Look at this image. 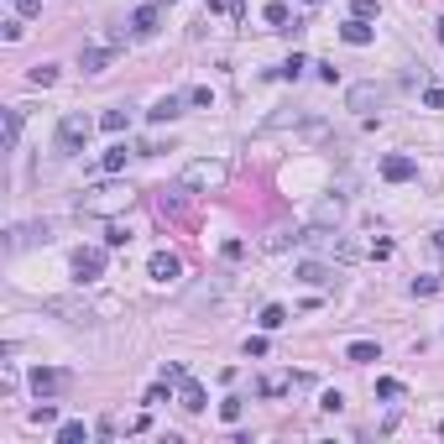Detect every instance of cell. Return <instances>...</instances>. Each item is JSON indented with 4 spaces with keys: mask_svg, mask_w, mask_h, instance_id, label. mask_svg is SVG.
Here are the masks:
<instances>
[{
    "mask_svg": "<svg viewBox=\"0 0 444 444\" xmlns=\"http://www.w3.org/2000/svg\"><path fill=\"white\" fill-rule=\"evenodd\" d=\"M241 413H246L241 398H225V403H220V418H225V423H241Z\"/></svg>",
    "mask_w": 444,
    "mask_h": 444,
    "instance_id": "4316f807",
    "label": "cell"
},
{
    "mask_svg": "<svg viewBox=\"0 0 444 444\" xmlns=\"http://www.w3.org/2000/svg\"><path fill=\"white\" fill-rule=\"evenodd\" d=\"M376 398H403V382L398 376H376Z\"/></svg>",
    "mask_w": 444,
    "mask_h": 444,
    "instance_id": "484cf974",
    "label": "cell"
},
{
    "mask_svg": "<svg viewBox=\"0 0 444 444\" xmlns=\"http://www.w3.org/2000/svg\"><path fill=\"white\" fill-rule=\"evenodd\" d=\"M183 183H188V188H220V183H225V167H220V163H188Z\"/></svg>",
    "mask_w": 444,
    "mask_h": 444,
    "instance_id": "52a82bcc",
    "label": "cell"
},
{
    "mask_svg": "<svg viewBox=\"0 0 444 444\" xmlns=\"http://www.w3.org/2000/svg\"><path fill=\"white\" fill-rule=\"evenodd\" d=\"M304 68H314V63H308V58H298V53H293V58L282 63L277 73H282V79H298V73H304Z\"/></svg>",
    "mask_w": 444,
    "mask_h": 444,
    "instance_id": "f1b7e54d",
    "label": "cell"
},
{
    "mask_svg": "<svg viewBox=\"0 0 444 444\" xmlns=\"http://www.w3.org/2000/svg\"><path fill=\"white\" fill-rule=\"evenodd\" d=\"M345 361L351 366H371V361H382V351H376L371 340H355V345H345Z\"/></svg>",
    "mask_w": 444,
    "mask_h": 444,
    "instance_id": "9a60e30c",
    "label": "cell"
},
{
    "mask_svg": "<svg viewBox=\"0 0 444 444\" xmlns=\"http://www.w3.org/2000/svg\"><path fill=\"white\" fill-rule=\"evenodd\" d=\"M84 439H89L84 423H63V429H58V444H84Z\"/></svg>",
    "mask_w": 444,
    "mask_h": 444,
    "instance_id": "cb8c5ba5",
    "label": "cell"
},
{
    "mask_svg": "<svg viewBox=\"0 0 444 444\" xmlns=\"http://www.w3.org/2000/svg\"><path fill=\"white\" fill-rule=\"evenodd\" d=\"M167 387H173V382H157L152 392H147V403H152V408H157V403H167Z\"/></svg>",
    "mask_w": 444,
    "mask_h": 444,
    "instance_id": "e575fe53",
    "label": "cell"
},
{
    "mask_svg": "<svg viewBox=\"0 0 444 444\" xmlns=\"http://www.w3.org/2000/svg\"><path fill=\"white\" fill-rule=\"evenodd\" d=\"M126 157H131V152H126V141H115V147L100 157V167H105V173H126Z\"/></svg>",
    "mask_w": 444,
    "mask_h": 444,
    "instance_id": "e0dca14e",
    "label": "cell"
},
{
    "mask_svg": "<svg viewBox=\"0 0 444 444\" xmlns=\"http://www.w3.org/2000/svg\"><path fill=\"white\" fill-rule=\"evenodd\" d=\"M382 178L387 183H408V178H418V163L403 157V152H392V157H382Z\"/></svg>",
    "mask_w": 444,
    "mask_h": 444,
    "instance_id": "ba28073f",
    "label": "cell"
},
{
    "mask_svg": "<svg viewBox=\"0 0 444 444\" xmlns=\"http://www.w3.org/2000/svg\"><path fill=\"white\" fill-rule=\"evenodd\" d=\"M188 105L210 110V105H214V89H210V84H199V89H188Z\"/></svg>",
    "mask_w": 444,
    "mask_h": 444,
    "instance_id": "83f0119b",
    "label": "cell"
},
{
    "mask_svg": "<svg viewBox=\"0 0 444 444\" xmlns=\"http://www.w3.org/2000/svg\"><path fill=\"white\" fill-rule=\"evenodd\" d=\"M444 288V277H413V298H434Z\"/></svg>",
    "mask_w": 444,
    "mask_h": 444,
    "instance_id": "603a6c76",
    "label": "cell"
},
{
    "mask_svg": "<svg viewBox=\"0 0 444 444\" xmlns=\"http://www.w3.org/2000/svg\"><path fill=\"white\" fill-rule=\"evenodd\" d=\"M110 63H115V42H105V47H84V53H79V68H84V73H105Z\"/></svg>",
    "mask_w": 444,
    "mask_h": 444,
    "instance_id": "9c48e42d",
    "label": "cell"
},
{
    "mask_svg": "<svg viewBox=\"0 0 444 444\" xmlns=\"http://www.w3.org/2000/svg\"><path fill=\"white\" fill-rule=\"evenodd\" d=\"M26 79H32L37 89H47V84H58V68H53V63H37V68L26 73Z\"/></svg>",
    "mask_w": 444,
    "mask_h": 444,
    "instance_id": "44dd1931",
    "label": "cell"
},
{
    "mask_svg": "<svg viewBox=\"0 0 444 444\" xmlns=\"http://www.w3.org/2000/svg\"><path fill=\"white\" fill-rule=\"evenodd\" d=\"M157 26H163V6H136L131 11V32L136 37H152Z\"/></svg>",
    "mask_w": 444,
    "mask_h": 444,
    "instance_id": "7c38bea8",
    "label": "cell"
},
{
    "mask_svg": "<svg viewBox=\"0 0 444 444\" xmlns=\"http://www.w3.org/2000/svg\"><path fill=\"white\" fill-rule=\"evenodd\" d=\"M147 272H152L157 282H178V277H183V261H178L173 251H157V257L147 261Z\"/></svg>",
    "mask_w": 444,
    "mask_h": 444,
    "instance_id": "8fae6325",
    "label": "cell"
},
{
    "mask_svg": "<svg viewBox=\"0 0 444 444\" xmlns=\"http://www.w3.org/2000/svg\"><path fill=\"white\" fill-rule=\"evenodd\" d=\"M178 115H183V100H178V94H163V100L147 110V120H152V126H163V120H178Z\"/></svg>",
    "mask_w": 444,
    "mask_h": 444,
    "instance_id": "5bb4252c",
    "label": "cell"
},
{
    "mask_svg": "<svg viewBox=\"0 0 444 444\" xmlns=\"http://www.w3.org/2000/svg\"><path fill=\"white\" fill-rule=\"evenodd\" d=\"M434 246H439V251H444V230H434Z\"/></svg>",
    "mask_w": 444,
    "mask_h": 444,
    "instance_id": "8d00e7d4",
    "label": "cell"
},
{
    "mask_svg": "<svg viewBox=\"0 0 444 444\" xmlns=\"http://www.w3.org/2000/svg\"><path fill=\"white\" fill-rule=\"evenodd\" d=\"M58 418V408H53V403H42V408H32V423H53Z\"/></svg>",
    "mask_w": 444,
    "mask_h": 444,
    "instance_id": "836d02e7",
    "label": "cell"
},
{
    "mask_svg": "<svg viewBox=\"0 0 444 444\" xmlns=\"http://www.w3.org/2000/svg\"><path fill=\"white\" fill-rule=\"evenodd\" d=\"M178 387H183V408H188V413H204V387H199V382H188V376H183Z\"/></svg>",
    "mask_w": 444,
    "mask_h": 444,
    "instance_id": "ac0fdd59",
    "label": "cell"
},
{
    "mask_svg": "<svg viewBox=\"0 0 444 444\" xmlns=\"http://www.w3.org/2000/svg\"><path fill=\"white\" fill-rule=\"evenodd\" d=\"M387 100H392V89H387V84H351L345 110H355V115H382Z\"/></svg>",
    "mask_w": 444,
    "mask_h": 444,
    "instance_id": "7a4b0ae2",
    "label": "cell"
},
{
    "mask_svg": "<svg viewBox=\"0 0 444 444\" xmlns=\"http://www.w3.org/2000/svg\"><path fill=\"white\" fill-rule=\"evenodd\" d=\"M434 37H439V42H444V16H439V32H434Z\"/></svg>",
    "mask_w": 444,
    "mask_h": 444,
    "instance_id": "74e56055",
    "label": "cell"
},
{
    "mask_svg": "<svg viewBox=\"0 0 444 444\" xmlns=\"http://www.w3.org/2000/svg\"><path fill=\"white\" fill-rule=\"evenodd\" d=\"M37 11H42V0H16V16H21V21H32Z\"/></svg>",
    "mask_w": 444,
    "mask_h": 444,
    "instance_id": "d6a6232c",
    "label": "cell"
},
{
    "mask_svg": "<svg viewBox=\"0 0 444 444\" xmlns=\"http://www.w3.org/2000/svg\"><path fill=\"white\" fill-rule=\"evenodd\" d=\"M157 6H173V0H157Z\"/></svg>",
    "mask_w": 444,
    "mask_h": 444,
    "instance_id": "f35d334b",
    "label": "cell"
},
{
    "mask_svg": "<svg viewBox=\"0 0 444 444\" xmlns=\"http://www.w3.org/2000/svg\"><path fill=\"white\" fill-rule=\"evenodd\" d=\"M37 241H53V225H16V230H6V251H21V246H37Z\"/></svg>",
    "mask_w": 444,
    "mask_h": 444,
    "instance_id": "8992f818",
    "label": "cell"
},
{
    "mask_svg": "<svg viewBox=\"0 0 444 444\" xmlns=\"http://www.w3.org/2000/svg\"><path fill=\"white\" fill-rule=\"evenodd\" d=\"M335 220H340V199H324L314 210V225H335Z\"/></svg>",
    "mask_w": 444,
    "mask_h": 444,
    "instance_id": "d4e9b609",
    "label": "cell"
},
{
    "mask_svg": "<svg viewBox=\"0 0 444 444\" xmlns=\"http://www.w3.org/2000/svg\"><path fill=\"white\" fill-rule=\"evenodd\" d=\"M16 141H21V110H6V147H16Z\"/></svg>",
    "mask_w": 444,
    "mask_h": 444,
    "instance_id": "7402d4cb",
    "label": "cell"
},
{
    "mask_svg": "<svg viewBox=\"0 0 444 444\" xmlns=\"http://www.w3.org/2000/svg\"><path fill=\"white\" fill-rule=\"evenodd\" d=\"M120 204H131V188H120V183H100V188L84 194V210L89 214H110V210H120Z\"/></svg>",
    "mask_w": 444,
    "mask_h": 444,
    "instance_id": "3957f363",
    "label": "cell"
},
{
    "mask_svg": "<svg viewBox=\"0 0 444 444\" xmlns=\"http://www.w3.org/2000/svg\"><path fill=\"white\" fill-rule=\"evenodd\" d=\"M100 126H105L110 136H120V131L131 126V115H126V110H105V115H100Z\"/></svg>",
    "mask_w": 444,
    "mask_h": 444,
    "instance_id": "ffe728a7",
    "label": "cell"
},
{
    "mask_svg": "<svg viewBox=\"0 0 444 444\" xmlns=\"http://www.w3.org/2000/svg\"><path fill=\"white\" fill-rule=\"evenodd\" d=\"M257 324H261V329H282V324H288V308H282V304H267Z\"/></svg>",
    "mask_w": 444,
    "mask_h": 444,
    "instance_id": "d6986e66",
    "label": "cell"
},
{
    "mask_svg": "<svg viewBox=\"0 0 444 444\" xmlns=\"http://www.w3.org/2000/svg\"><path fill=\"white\" fill-rule=\"evenodd\" d=\"M126 241H131L126 225H110V230H105V246H126Z\"/></svg>",
    "mask_w": 444,
    "mask_h": 444,
    "instance_id": "1f68e13d",
    "label": "cell"
},
{
    "mask_svg": "<svg viewBox=\"0 0 444 444\" xmlns=\"http://www.w3.org/2000/svg\"><path fill=\"white\" fill-rule=\"evenodd\" d=\"M261 16H267L272 26H288V6H282V0H272V6H267V11H261Z\"/></svg>",
    "mask_w": 444,
    "mask_h": 444,
    "instance_id": "f546056e",
    "label": "cell"
},
{
    "mask_svg": "<svg viewBox=\"0 0 444 444\" xmlns=\"http://www.w3.org/2000/svg\"><path fill=\"white\" fill-rule=\"evenodd\" d=\"M308 6H319V0H308Z\"/></svg>",
    "mask_w": 444,
    "mask_h": 444,
    "instance_id": "ab89813d",
    "label": "cell"
},
{
    "mask_svg": "<svg viewBox=\"0 0 444 444\" xmlns=\"http://www.w3.org/2000/svg\"><path fill=\"white\" fill-rule=\"evenodd\" d=\"M89 136H94V120L84 115V110H68V115L58 120V152L63 157H79L84 147H89Z\"/></svg>",
    "mask_w": 444,
    "mask_h": 444,
    "instance_id": "6da1fadb",
    "label": "cell"
},
{
    "mask_svg": "<svg viewBox=\"0 0 444 444\" xmlns=\"http://www.w3.org/2000/svg\"><path fill=\"white\" fill-rule=\"evenodd\" d=\"M423 110H444V89H439V84H429V89H423Z\"/></svg>",
    "mask_w": 444,
    "mask_h": 444,
    "instance_id": "4dcf8cb0",
    "label": "cell"
},
{
    "mask_svg": "<svg viewBox=\"0 0 444 444\" xmlns=\"http://www.w3.org/2000/svg\"><path fill=\"white\" fill-rule=\"evenodd\" d=\"M32 392H37V398H58V392H68V371H58V366H37V371H32Z\"/></svg>",
    "mask_w": 444,
    "mask_h": 444,
    "instance_id": "5b68a950",
    "label": "cell"
},
{
    "mask_svg": "<svg viewBox=\"0 0 444 444\" xmlns=\"http://www.w3.org/2000/svg\"><path fill=\"white\" fill-rule=\"evenodd\" d=\"M188 183H178V188H163V194H157V214H163V220H178V214L188 210Z\"/></svg>",
    "mask_w": 444,
    "mask_h": 444,
    "instance_id": "30bf717a",
    "label": "cell"
},
{
    "mask_svg": "<svg viewBox=\"0 0 444 444\" xmlns=\"http://www.w3.org/2000/svg\"><path fill=\"white\" fill-rule=\"evenodd\" d=\"M73 277H79V282H100V277H105V251H100V246L73 251Z\"/></svg>",
    "mask_w": 444,
    "mask_h": 444,
    "instance_id": "277c9868",
    "label": "cell"
},
{
    "mask_svg": "<svg viewBox=\"0 0 444 444\" xmlns=\"http://www.w3.org/2000/svg\"><path fill=\"white\" fill-rule=\"evenodd\" d=\"M340 37H345V42H351V47H366V42H371V37H376V32H371V26H366V21H361V16H351V21L340 26Z\"/></svg>",
    "mask_w": 444,
    "mask_h": 444,
    "instance_id": "2e32d148",
    "label": "cell"
},
{
    "mask_svg": "<svg viewBox=\"0 0 444 444\" xmlns=\"http://www.w3.org/2000/svg\"><path fill=\"white\" fill-rule=\"evenodd\" d=\"M355 16H361V21H366V16H376V0H355Z\"/></svg>",
    "mask_w": 444,
    "mask_h": 444,
    "instance_id": "d590c367",
    "label": "cell"
},
{
    "mask_svg": "<svg viewBox=\"0 0 444 444\" xmlns=\"http://www.w3.org/2000/svg\"><path fill=\"white\" fill-rule=\"evenodd\" d=\"M439 434H444V423H439Z\"/></svg>",
    "mask_w": 444,
    "mask_h": 444,
    "instance_id": "60d3db41",
    "label": "cell"
},
{
    "mask_svg": "<svg viewBox=\"0 0 444 444\" xmlns=\"http://www.w3.org/2000/svg\"><path fill=\"white\" fill-rule=\"evenodd\" d=\"M298 277H304L308 288H329V282H335V267H329V261H298Z\"/></svg>",
    "mask_w": 444,
    "mask_h": 444,
    "instance_id": "4fadbf2b",
    "label": "cell"
}]
</instances>
